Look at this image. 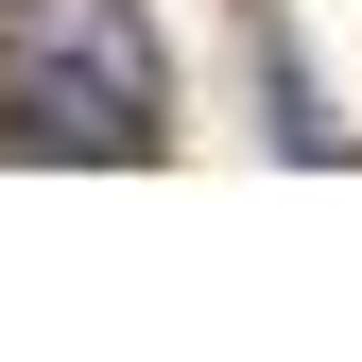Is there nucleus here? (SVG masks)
Segmentation results:
<instances>
[{
	"instance_id": "1",
	"label": "nucleus",
	"mask_w": 362,
	"mask_h": 362,
	"mask_svg": "<svg viewBox=\"0 0 362 362\" xmlns=\"http://www.w3.org/2000/svg\"><path fill=\"white\" fill-rule=\"evenodd\" d=\"M173 139V69L139 35V0H0V156H156Z\"/></svg>"
}]
</instances>
